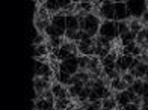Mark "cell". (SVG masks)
Instances as JSON below:
<instances>
[{"label": "cell", "instance_id": "obj_13", "mask_svg": "<svg viewBox=\"0 0 148 110\" xmlns=\"http://www.w3.org/2000/svg\"><path fill=\"white\" fill-rule=\"evenodd\" d=\"M45 35L49 36V39H51V38H64L65 36V32H62V30H59V29H56L55 26H53L51 23H50V26L45 29Z\"/></svg>", "mask_w": 148, "mask_h": 110}, {"label": "cell", "instance_id": "obj_3", "mask_svg": "<svg viewBox=\"0 0 148 110\" xmlns=\"http://www.w3.org/2000/svg\"><path fill=\"white\" fill-rule=\"evenodd\" d=\"M59 71H64L70 75H76L79 72V56H73L59 62Z\"/></svg>", "mask_w": 148, "mask_h": 110}, {"label": "cell", "instance_id": "obj_1", "mask_svg": "<svg viewBox=\"0 0 148 110\" xmlns=\"http://www.w3.org/2000/svg\"><path fill=\"white\" fill-rule=\"evenodd\" d=\"M98 35L103 36L109 41H115L116 38H119L118 33V21H103L100 26Z\"/></svg>", "mask_w": 148, "mask_h": 110}, {"label": "cell", "instance_id": "obj_30", "mask_svg": "<svg viewBox=\"0 0 148 110\" xmlns=\"http://www.w3.org/2000/svg\"><path fill=\"white\" fill-rule=\"evenodd\" d=\"M65 38L71 41V42H76V39H77V32L76 30H66L65 32Z\"/></svg>", "mask_w": 148, "mask_h": 110}, {"label": "cell", "instance_id": "obj_23", "mask_svg": "<svg viewBox=\"0 0 148 110\" xmlns=\"http://www.w3.org/2000/svg\"><path fill=\"white\" fill-rule=\"evenodd\" d=\"M36 18H39V20H44V21H50L51 20V15L49 12H47V9L44 8V6H41V8H38V11H36V15H35Z\"/></svg>", "mask_w": 148, "mask_h": 110}, {"label": "cell", "instance_id": "obj_25", "mask_svg": "<svg viewBox=\"0 0 148 110\" xmlns=\"http://www.w3.org/2000/svg\"><path fill=\"white\" fill-rule=\"evenodd\" d=\"M91 57L88 56H79V71H88Z\"/></svg>", "mask_w": 148, "mask_h": 110}, {"label": "cell", "instance_id": "obj_35", "mask_svg": "<svg viewBox=\"0 0 148 110\" xmlns=\"http://www.w3.org/2000/svg\"><path fill=\"white\" fill-rule=\"evenodd\" d=\"M145 39H147V42H148V26L145 27Z\"/></svg>", "mask_w": 148, "mask_h": 110}, {"label": "cell", "instance_id": "obj_11", "mask_svg": "<svg viewBox=\"0 0 148 110\" xmlns=\"http://www.w3.org/2000/svg\"><path fill=\"white\" fill-rule=\"evenodd\" d=\"M113 98H115V101L118 102L119 107H125V106L132 104V100H130L129 95H127L125 91L124 92H115V94H113Z\"/></svg>", "mask_w": 148, "mask_h": 110}, {"label": "cell", "instance_id": "obj_33", "mask_svg": "<svg viewBox=\"0 0 148 110\" xmlns=\"http://www.w3.org/2000/svg\"><path fill=\"white\" fill-rule=\"evenodd\" d=\"M98 100H100V97H98V95H97L95 92L92 91V92H91V95H89V100H88V101L94 102V101H98Z\"/></svg>", "mask_w": 148, "mask_h": 110}, {"label": "cell", "instance_id": "obj_12", "mask_svg": "<svg viewBox=\"0 0 148 110\" xmlns=\"http://www.w3.org/2000/svg\"><path fill=\"white\" fill-rule=\"evenodd\" d=\"M71 80H73V75L66 74L64 71H59L56 74V81H59V83L62 85V86H65V87H70L71 86Z\"/></svg>", "mask_w": 148, "mask_h": 110}, {"label": "cell", "instance_id": "obj_6", "mask_svg": "<svg viewBox=\"0 0 148 110\" xmlns=\"http://www.w3.org/2000/svg\"><path fill=\"white\" fill-rule=\"evenodd\" d=\"M100 18L104 21H116L115 20V3L113 2H103L101 8H100Z\"/></svg>", "mask_w": 148, "mask_h": 110}, {"label": "cell", "instance_id": "obj_2", "mask_svg": "<svg viewBox=\"0 0 148 110\" xmlns=\"http://www.w3.org/2000/svg\"><path fill=\"white\" fill-rule=\"evenodd\" d=\"M127 3V9H129L132 18H138L140 20L142 15L148 11L147 9V2H142V0H132V2H125Z\"/></svg>", "mask_w": 148, "mask_h": 110}, {"label": "cell", "instance_id": "obj_24", "mask_svg": "<svg viewBox=\"0 0 148 110\" xmlns=\"http://www.w3.org/2000/svg\"><path fill=\"white\" fill-rule=\"evenodd\" d=\"M70 104H71L70 98H66V100H56V102H55V110H68Z\"/></svg>", "mask_w": 148, "mask_h": 110}, {"label": "cell", "instance_id": "obj_17", "mask_svg": "<svg viewBox=\"0 0 148 110\" xmlns=\"http://www.w3.org/2000/svg\"><path fill=\"white\" fill-rule=\"evenodd\" d=\"M129 29H130V32H133V33L138 35L140 30H144V24L140 23V20L132 18V20H129Z\"/></svg>", "mask_w": 148, "mask_h": 110}, {"label": "cell", "instance_id": "obj_5", "mask_svg": "<svg viewBox=\"0 0 148 110\" xmlns=\"http://www.w3.org/2000/svg\"><path fill=\"white\" fill-rule=\"evenodd\" d=\"M133 60H134V57L132 56V54H119L116 62H115V70L118 72H121V74L129 72L130 66L133 64Z\"/></svg>", "mask_w": 148, "mask_h": 110}, {"label": "cell", "instance_id": "obj_31", "mask_svg": "<svg viewBox=\"0 0 148 110\" xmlns=\"http://www.w3.org/2000/svg\"><path fill=\"white\" fill-rule=\"evenodd\" d=\"M145 41H147V39H145V27H144V30H140L138 35H136V44L140 45V44H144Z\"/></svg>", "mask_w": 148, "mask_h": 110}, {"label": "cell", "instance_id": "obj_8", "mask_svg": "<svg viewBox=\"0 0 148 110\" xmlns=\"http://www.w3.org/2000/svg\"><path fill=\"white\" fill-rule=\"evenodd\" d=\"M35 77H51L53 75V70L49 64H45L42 60H36L35 62Z\"/></svg>", "mask_w": 148, "mask_h": 110}, {"label": "cell", "instance_id": "obj_18", "mask_svg": "<svg viewBox=\"0 0 148 110\" xmlns=\"http://www.w3.org/2000/svg\"><path fill=\"white\" fill-rule=\"evenodd\" d=\"M83 87H85V86H79V85H71V86L68 87V94H70V98H71V100H76V101H77L79 95L82 94V91H83Z\"/></svg>", "mask_w": 148, "mask_h": 110}, {"label": "cell", "instance_id": "obj_36", "mask_svg": "<svg viewBox=\"0 0 148 110\" xmlns=\"http://www.w3.org/2000/svg\"><path fill=\"white\" fill-rule=\"evenodd\" d=\"M74 110H85V109H83V107H76Z\"/></svg>", "mask_w": 148, "mask_h": 110}, {"label": "cell", "instance_id": "obj_32", "mask_svg": "<svg viewBox=\"0 0 148 110\" xmlns=\"http://www.w3.org/2000/svg\"><path fill=\"white\" fill-rule=\"evenodd\" d=\"M44 44V36L41 35V33H38V35L35 36V39H33V45H42Z\"/></svg>", "mask_w": 148, "mask_h": 110}, {"label": "cell", "instance_id": "obj_9", "mask_svg": "<svg viewBox=\"0 0 148 110\" xmlns=\"http://www.w3.org/2000/svg\"><path fill=\"white\" fill-rule=\"evenodd\" d=\"M50 23L56 27V29L62 30V32H66V15L64 14V11H60L58 15H53Z\"/></svg>", "mask_w": 148, "mask_h": 110}, {"label": "cell", "instance_id": "obj_21", "mask_svg": "<svg viewBox=\"0 0 148 110\" xmlns=\"http://www.w3.org/2000/svg\"><path fill=\"white\" fill-rule=\"evenodd\" d=\"M49 51H50L49 44H42V45H36L35 47V56L36 57H44V56L49 54Z\"/></svg>", "mask_w": 148, "mask_h": 110}, {"label": "cell", "instance_id": "obj_26", "mask_svg": "<svg viewBox=\"0 0 148 110\" xmlns=\"http://www.w3.org/2000/svg\"><path fill=\"white\" fill-rule=\"evenodd\" d=\"M65 89V86H62L59 83V81H55V83L51 85V92H53V95L56 97V100L60 97V94H62V91Z\"/></svg>", "mask_w": 148, "mask_h": 110}, {"label": "cell", "instance_id": "obj_28", "mask_svg": "<svg viewBox=\"0 0 148 110\" xmlns=\"http://www.w3.org/2000/svg\"><path fill=\"white\" fill-rule=\"evenodd\" d=\"M130 29H129V21H118V33L119 36L124 35V33H127Z\"/></svg>", "mask_w": 148, "mask_h": 110}, {"label": "cell", "instance_id": "obj_10", "mask_svg": "<svg viewBox=\"0 0 148 110\" xmlns=\"http://www.w3.org/2000/svg\"><path fill=\"white\" fill-rule=\"evenodd\" d=\"M42 6L47 9V12H49L51 17L58 15V14L62 11V9H60V6H59V3H58V0H47V2L42 3Z\"/></svg>", "mask_w": 148, "mask_h": 110}, {"label": "cell", "instance_id": "obj_34", "mask_svg": "<svg viewBox=\"0 0 148 110\" xmlns=\"http://www.w3.org/2000/svg\"><path fill=\"white\" fill-rule=\"evenodd\" d=\"M140 110H148V102H144L142 107H140Z\"/></svg>", "mask_w": 148, "mask_h": 110}, {"label": "cell", "instance_id": "obj_29", "mask_svg": "<svg viewBox=\"0 0 148 110\" xmlns=\"http://www.w3.org/2000/svg\"><path fill=\"white\" fill-rule=\"evenodd\" d=\"M74 77L79 79L80 81H83V83L86 85V83L89 81V72H88V71H79L76 75H74Z\"/></svg>", "mask_w": 148, "mask_h": 110}, {"label": "cell", "instance_id": "obj_15", "mask_svg": "<svg viewBox=\"0 0 148 110\" xmlns=\"http://www.w3.org/2000/svg\"><path fill=\"white\" fill-rule=\"evenodd\" d=\"M112 91H115V92H124V91H127V86L124 81H123V79H115V80H112L110 81V86H109Z\"/></svg>", "mask_w": 148, "mask_h": 110}, {"label": "cell", "instance_id": "obj_22", "mask_svg": "<svg viewBox=\"0 0 148 110\" xmlns=\"http://www.w3.org/2000/svg\"><path fill=\"white\" fill-rule=\"evenodd\" d=\"M35 29H36V32L38 33H44L45 32V29L50 26V21H44V20H39V18H36L35 17Z\"/></svg>", "mask_w": 148, "mask_h": 110}, {"label": "cell", "instance_id": "obj_19", "mask_svg": "<svg viewBox=\"0 0 148 110\" xmlns=\"http://www.w3.org/2000/svg\"><path fill=\"white\" fill-rule=\"evenodd\" d=\"M133 87V91L136 95H139V97H144V94H145V81L144 80H138L134 81V85L132 86Z\"/></svg>", "mask_w": 148, "mask_h": 110}, {"label": "cell", "instance_id": "obj_7", "mask_svg": "<svg viewBox=\"0 0 148 110\" xmlns=\"http://www.w3.org/2000/svg\"><path fill=\"white\" fill-rule=\"evenodd\" d=\"M115 20L116 21H127L132 20V15L127 9L125 2H115Z\"/></svg>", "mask_w": 148, "mask_h": 110}, {"label": "cell", "instance_id": "obj_16", "mask_svg": "<svg viewBox=\"0 0 148 110\" xmlns=\"http://www.w3.org/2000/svg\"><path fill=\"white\" fill-rule=\"evenodd\" d=\"M119 39H121V45L127 47V45L132 44V42H136V33H133V32L129 30L127 33H124V35H121Z\"/></svg>", "mask_w": 148, "mask_h": 110}, {"label": "cell", "instance_id": "obj_4", "mask_svg": "<svg viewBox=\"0 0 148 110\" xmlns=\"http://www.w3.org/2000/svg\"><path fill=\"white\" fill-rule=\"evenodd\" d=\"M47 89H51V77H35L33 79V92L38 98H42Z\"/></svg>", "mask_w": 148, "mask_h": 110}, {"label": "cell", "instance_id": "obj_27", "mask_svg": "<svg viewBox=\"0 0 148 110\" xmlns=\"http://www.w3.org/2000/svg\"><path fill=\"white\" fill-rule=\"evenodd\" d=\"M121 79H123V81L127 86H133L134 81H136V77H134L133 74H130V72H124L123 75H121Z\"/></svg>", "mask_w": 148, "mask_h": 110}, {"label": "cell", "instance_id": "obj_20", "mask_svg": "<svg viewBox=\"0 0 148 110\" xmlns=\"http://www.w3.org/2000/svg\"><path fill=\"white\" fill-rule=\"evenodd\" d=\"M101 104H103V110H115L118 102L115 101V98L110 97V98H104L101 100Z\"/></svg>", "mask_w": 148, "mask_h": 110}, {"label": "cell", "instance_id": "obj_14", "mask_svg": "<svg viewBox=\"0 0 148 110\" xmlns=\"http://www.w3.org/2000/svg\"><path fill=\"white\" fill-rule=\"evenodd\" d=\"M66 30H80V23L76 15H66Z\"/></svg>", "mask_w": 148, "mask_h": 110}]
</instances>
